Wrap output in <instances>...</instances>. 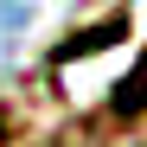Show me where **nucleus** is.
Instances as JSON below:
<instances>
[{
	"label": "nucleus",
	"mask_w": 147,
	"mask_h": 147,
	"mask_svg": "<svg viewBox=\"0 0 147 147\" xmlns=\"http://www.w3.org/2000/svg\"><path fill=\"white\" fill-rule=\"evenodd\" d=\"M115 109H121V115H147V58L128 70V83L115 90Z\"/></svg>",
	"instance_id": "obj_1"
}]
</instances>
